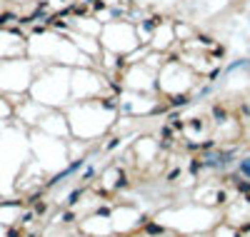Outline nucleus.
I'll use <instances>...</instances> for the list:
<instances>
[{"mask_svg": "<svg viewBox=\"0 0 250 237\" xmlns=\"http://www.w3.org/2000/svg\"><path fill=\"white\" fill-rule=\"evenodd\" d=\"M100 48L105 53H113L115 58H128L133 55V50L140 48V35L133 28V23H123V20H113L103 28L100 33Z\"/></svg>", "mask_w": 250, "mask_h": 237, "instance_id": "f03ea898", "label": "nucleus"}, {"mask_svg": "<svg viewBox=\"0 0 250 237\" xmlns=\"http://www.w3.org/2000/svg\"><path fill=\"white\" fill-rule=\"evenodd\" d=\"M70 65H53L30 82V98L40 105H65L70 98Z\"/></svg>", "mask_w": 250, "mask_h": 237, "instance_id": "f257e3e1", "label": "nucleus"}]
</instances>
